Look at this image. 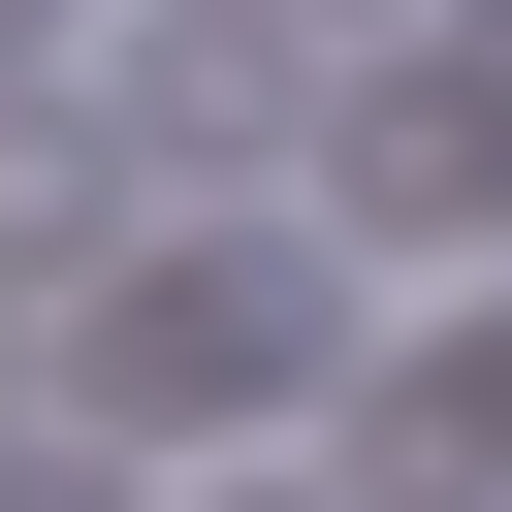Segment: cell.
<instances>
[{
  "label": "cell",
  "mask_w": 512,
  "mask_h": 512,
  "mask_svg": "<svg viewBox=\"0 0 512 512\" xmlns=\"http://www.w3.org/2000/svg\"><path fill=\"white\" fill-rule=\"evenodd\" d=\"M128 128L256 160V128H288V0H160V32H128Z\"/></svg>",
  "instance_id": "obj_1"
},
{
  "label": "cell",
  "mask_w": 512,
  "mask_h": 512,
  "mask_svg": "<svg viewBox=\"0 0 512 512\" xmlns=\"http://www.w3.org/2000/svg\"><path fill=\"white\" fill-rule=\"evenodd\" d=\"M224 512H288V480H224Z\"/></svg>",
  "instance_id": "obj_2"
}]
</instances>
